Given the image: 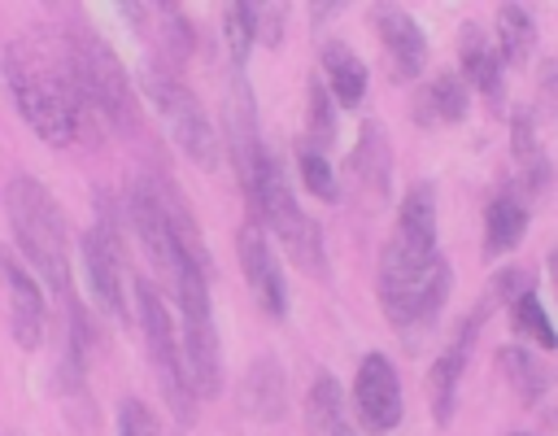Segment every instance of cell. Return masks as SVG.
<instances>
[{"label":"cell","mask_w":558,"mask_h":436,"mask_svg":"<svg viewBox=\"0 0 558 436\" xmlns=\"http://www.w3.org/2000/svg\"><path fill=\"white\" fill-rule=\"evenodd\" d=\"M0 279H4V296H9V331L22 349H39L44 327H48V301L35 283V275L0 249Z\"/></svg>","instance_id":"cell-14"},{"label":"cell","mask_w":558,"mask_h":436,"mask_svg":"<svg viewBox=\"0 0 558 436\" xmlns=\"http://www.w3.org/2000/svg\"><path fill=\"white\" fill-rule=\"evenodd\" d=\"M475 331H480V310L462 318L453 344H449V349L432 362V371H427V397H432V414H436V423H449L453 410H458V384H462L466 358H471V349H475Z\"/></svg>","instance_id":"cell-16"},{"label":"cell","mask_w":558,"mask_h":436,"mask_svg":"<svg viewBox=\"0 0 558 436\" xmlns=\"http://www.w3.org/2000/svg\"><path fill=\"white\" fill-rule=\"evenodd\" d=\"M296 170H301L305 187H310L318 201H340V183H336V170H331L327 153L301 144V148H296Z\"/></svg>","instance_id":"cell-30"},{"label":"cell","mask_w":558,"mask_h":436,"mask_svg":"<svg viewBox=\"0 0 558 436\" xmlns=\"http://www.w3.org/2000/svg\"><path fill=\"white\" fill-rule=\"evenodd\" d=\"M126 222H131L135 244L148 257V266L170 283L183 253L174 244V231H170V218H166V205H161V192H157L153 179H135L131 183V192H126Z\"/></svg>","instance_id":"cell-10"},{"label":"cell","mask_w":558,"mask_h":436,"mask_svg":"<svg viewBox=\"0 0 558 436\" xmlns=\"http://www.w3.org/2000/svg\"><path fill=\"white\" fill-rule=\"evenodd\" d=\"M61 57H65V70L74 78V92L83 100V109L100 113L105 122L131 131L135 126V92H131V78L118 61V52L83 22H65L61 31Z\"/></svg>","instance_id":"cell-4"},{"label":"cell","mask_w":558,"mask_h":436,"mask_svg":"<svg viewBox=\"0 0 558 436\" xmlns=\"http://www.w3.org/2000/svg\"><path fill=\"white\" fill-rule=\"evenodd\" d=\"M379 257H392V262H432V257H440V249H436V192H432V183H414L401 196L392 235H388Z\"/></svg>","instance_id":"cell-11"},{"label":"cell","mask_w":558,"mask_h":436,"mask_svg":"<svg viewBox=\"0 0 558 436\" xmlns=\"http://www.w3.org/2000/svg\"><path fill=\"white\" fill-rule=\"evenodd\" d=\"M514 436H523V432H514Z\"/></svg>","instance_id":"cell-34"},{"label":"cell","mask_w":558,"mask_h":436,"mask_svg":"<svg viewBox=\"0 0 558 436\" xmlns=\"http://www.w3.org/2000/svg\"><path fill=\"white\" fill-rule=\"evenodd\" d=\"M140 83H144L148 105H153L157 118L166 122L170 140L179 144V153H183L196 170H214L218 157H222V144H218V131H214L209 109L201 105V96H196L183 78H174L170 70H153V65L140 74Z\"/></svg>","instance_id":"cell-7"},{"label":"cell","mask_w":558,"mask_h":436,"mask_svg":"<svg viewBox=\"0 0 558 436\" xmlns=\"http://www.w3.org/2000/svg\"><path fill=\"white\" fill-rule=\"evenodd\" d=\"M462 74H466L488 100L501 96V61H497V52L488 48V39H484V31H480L475 22L462 26Z\"/></svg>","instance_id":"cell-24"},{"label":"cell","mask_w":558,"mask_h":436,"mask_svg":"<svg viewBox=\"0 0 558 436\" xmlns=\"http://www.w3.org/2000/svg\"><path fill=\"white\" fill-rule=\"evenodd\" d=\"M510 310H514V318H510V323H514V331H519V336H532L545 353L558 344L554 323H549V314H545V305H541V296H536L532 288H523V292L514 296V305H510Z\"/></svg>","instance_id":"cell-28"},{"label":"cell","mask_w":558,"mask_h":436,"mask_svg":"<svg viewBox=\"0 0 558 436\" xmlns=\"http://www.w3.org/2000/svg\"><path fill=\"white\" fill-rule=\"evenodd\" d=\"M170 288L179 296V353H183L187 388H192V397H218L222 392V344H218V327H214L205 257L183 253Z\"/></svg>","instance_id":"cell-3"},{"label":"cell","mask_w":558,"mask_h":436,"mask_svg":"<svg viewBox=\"0 0 558 436\" xmlns=\"http://www.w3.org/2000/svg\"><path fill=\"white\" fill-rule=\"evenodd\" d=\"M375 31L392 57L397 78H414L427 65V35L405 9H375Z\"/></svg>","instance_id":"cell-17"},{"label":"cell","mask_w":558,"mask_h":436,"mask_svg":"<svg viewBox=\"0 0 558 436\" xmlns=\"http://www.w3.org/2000/svg\"><path fill=\"white\" fill-rule=\"evenodd\" d=\"M118 436H161L157 414L148 410V401L126 397V401L118 405Z\"/></svg>","instance_id":"cell-32"},{"label":"cell","mask_w":558,"mask_h":436,"mask_svg":"<svg viewBox=\"0 0 558 436\" xmlns=\"http://www.w3.org/2000/svg\"><path fill=\"white\" fill-rule=\"evenodd\" d=\"M497 48L506 65H523L536 52V17L523 4H501L497 9Z\"/></svg>","instance_id":"cell-25"},{"label":"cell","mask_w":558,"mask_h":436,"mask_svg":"<svg viewBox=\"0 0 558 436\" xmlns=\"http://www.w3.org/2000/svg\"><path fill=\"white\" fill-rule=\"evenodd\" d=\"M222 35H227V52H231V65L244 74V65H248V52H253V44H257L253 4H227V13H222Z\"/></svg>","instance_id":"cell-29"},{"label":"cell","mask_w":558,"mask_h":436,"mask_svg":"<svg viewBox=\"0 0 558 436\" xmlns=\"http://www.w3.org/2000/svg\"><path fill=\"white\" fill-rule=\"evenodd\" d=\"M240 405H244V414L257 419V423H275V419L283 414V405H288V375H283V366H279L270 353H262V358L248 366L244 388H240Z\"/></svg>","instance_id":"cell-19"},{"label":"cell","mask_w":558,"mask_h":436,"mask_svg":"<svg viewBox=\"0 0 558 436\" xmlns=\"http://www.w3.org/2000/svg\"><path fill=\"white\" fill-rule=\"evenodd\" d=\"M353 405L371 432H392L401 423V379L384 353H366L353 375Z\"/></svg>","instance_id":"cell-13"},{"label":"cell","mask_w":558,"mask_h":436,"mask_svg":"<svg viewBox=\"0 0 558 436\" xmlns=\"http://www.w3.org/2000/svg\"><path fill=\"white\" fill-rule=\"evenodd\" d=\"M466 83L462 74H436L432 83H423L418 100H414V122L423 126H449L466 118Z\"/></svg>","instance_id":"cell-21"},{"label":"cell","mask_w":558,"mask_h":436,"mask_svg":"<svg viewBox=\"0 0 558 436\" xmlns=\"http://www.w3.org/2000/svg\"><path fill=\"white\" fill-rule=\"evenodd\" d=\"M240 244V266H244V283L253 288L257 305L270 314V318H288V283H283V270H279V257L262 231L257 218H248L235 235Z\"/></svg>","instance_id":"cell-12"},{"label":"cell","mask_w":558,"mask_h":436,"mask_svg":"<svg viewBox=\"0 0 558 436\" xmlns=\"http://www.w3.org/2000/svg\"><path fill=\"white\" fill-rule=\"evenodd\" d=\"M527 231V205L510 192L493 196L488 209H484V253L488 257H501L519 244V235Z\"/></svg>","instance_id":"cell-22"},{"label":"cell","mask_w":558,"mask_h":436,"mask_svg":"<svg viewBox=\"0 0 558 436\" xmlns=\"http://www.w3.org/2000/svg\"><path fill=\"white\" fill-rule=\"evenodd\" d=\"M449 283H453V270L445 257H432V262L379 257V305L405 340L423 336L436 323V314L449 296Z\"/></svg>","instance_id":"cell-6"},{"label":"cell","mask_w":558,"mask_h":436,"mask_svg":"<svg viewBox=\"0 0 558 436\" xmlns=\"http://www.w3.org/2000/svg\"><path fill=\"white\" fill-rule=\"evenodd\" d=\"M4 83L22 113V122L52 148L70 144L83 126V100L74 92V78L65 70L61 48H48L44 39H13L4 48Z\"/></svg>","instance_id":"cell-1"},{"label":"cell","mask_w":558,"mask_h":436,"mask_svg":"<svg viewBox=\"0 0 558 436\" xmlns=\"http://www.w3.org/2000/svg\"><path fill=\"white\" fill-rule=\"evenodd\" d=\"M323 87L344 109H357L362 96H366V61L340 39L323 44Z\"/></svg>","instance_id":"cell-20"},{"label":"cell","mask_w":558,"mask_h":436,"mask_svg":"<svg viewBox=\"0 0 558 436\" xmlns=\"http://www.w3.org/2000/svg\"><path fill=\"white\" fill-rule=\"evenodd\" d=\"M510 148H514V166H519L523 183L532 192H545V183H549V157H545L541 135H536V118L527 109H519L514 122H510Z\"/></svg>","instance_id":"cell-23"},{"label":"cell","mask_w":558,"mask_h":436,"mask_svg":"<svg viewBox=\"0 0 558 436\" xmlns=\"http://www.w3.org/2000/svg\"><path fill=\"white\" fill-rule=\"evenodd\" d=\"M131 296H135V310H140V327H144L148 358H153V371H157V379H161V392H166L174 419L187 427V423L196 419V397H192L187 375H183V353H179L174 318H170L161 292H157L148 279H140V283L131 288Z\"/></svg>","instance_id":"cell-8"},{"label":"cell","mask_w":558,"mask_h":436,"mask_svg":"<svg viewBox=\"0 0 558 436\" xmlns=\"http://www.w3.org/2000/svg\"><path fill=\"white\" fill-rule=\"evenodd\" d=\"M501 366H506V375L514 379V388H519V397H523L527 405H536V401L545 397L549 375H545V366L536 362V353H527V349H501Z\"/></svg>","instance_id":"cell-27"},{"label":"cell","mask_w":558,"mask_h":436,"mask_svg":"<svg viewBox=\"0 0 558 436\" xmlns=\"http://www.w3.org/2000/svg\"><path fill=\"white\" fill-rule=\"evenodd\" d=\"M227 148L235 157V174H240V187L253 205V187H257V166H262V140H257V113H253V92L244 83V74L235 70L231 78V92H227Z\"/></svg>","instance_id":"cell-15"},{"label":"cell","mask_w":558,"mask_h":436,"mask_svg":"<svg viewBox=\"0 0 558 436\" xmlns=\"http://www.w3.org/2000/svg\"><path fill=\"white\" fill-rule=\"evenodd\" d=\"M253 214L257 222H266L279 244L288 249V257L314 275V279H327L331 266H327V249H323V227L301 209L292 183H288V170L275 153H262V166H257V187H253Z\"/></svg>","instance_id":"cell-5"},{"label":"cell","mask_w":558,"mask_h":436,"mask_svg":"<svg viewBox=\"0 0 558 436\" xmlns=\"http://www.w3.org/2000/svg\"><path fill=\"white\" fill-rule=\"evenodd\" d=\"M100 205V218L96 227L83 235V270H87V283H92V296L100 305L105 318L113 323H126V275H122V240H118V227L109 218V205L96 196Z\"/></svg>","instance_id":"cell-9"},{"label":"cell","mask_w":558,"mask_h":436,"mask_svg":"<svg viewBox=\"0 0 558 436\" xmlns=\"http://www.w3.org/2000/svg\"><path fill=\"white\" fill-rule=\"evenodd\" d=\"M4 209H9V227L13 240L22 249V257L31 262V275H39L48 283V292L65 305L70 327L87 331V318L78 310V292H74V249H70V227L65 214L57 205V196L31 179V174H13L4 187Z\"/></svg>","instance_id":"cell-2"},{"label":"cell","mask_w":558,"mask_h":436,"mask_svg":"<svg viewBox=\"0 0 558 436\" xmlns=\"http://www.w3.org/2000/svg\"><path fill=\"white\" fill-rule=\"evenodd\" d=\"M331 436H353V432H349V423H340V427H336Z\"/></svg>","instance_id":"cell-33"},{"label":"cell","mask_w":558,"mask_h":436,"mask_svg":"<svg viewBox=\"0 0 558 436\" xmlns=\"http://www.w3.org/2000/svg\"><path fill=\"white\" fill-rule=\"evenodd\" d=\"M340 423H344V392H340L336 375L318 371L310 384V397H305V427H310V436H331Z\"/></svg>","instance_id":"cell-26"},{"label":"cell","mask_w":558,"mask_h":436,"mask_svg":"<svg viewBox=\"0 0 558 436\" xmlns=\"http://www.w3.org/2000/svg\"><path fill=\"white\" fill-rule=\"evenodd\" d=\"M349 170H353V179L362 183V192L371 201H384L388 196V183H392V148H388V131L379 122H362L357 144H353V157H349Z\"/></svg>","instance_id":"cell-18"},{"label":"cell","mask_w":558,"mask_h":436,"mask_svg":"<svg viewBox=\"0 0 558 436\" xmlns=\"http://www.w3.org/2000/svg\"><path fill=\"white\" fill-rule=\"evenodd\" d=\"M310 148H318V153H327L331 148V140H336V109H331V96H327V87H323V78H310Z\"/></svg>","instance_id":"cell-31"}]
</instances>
